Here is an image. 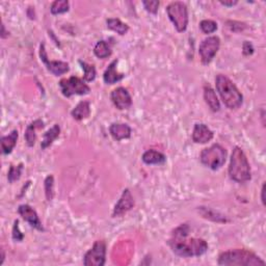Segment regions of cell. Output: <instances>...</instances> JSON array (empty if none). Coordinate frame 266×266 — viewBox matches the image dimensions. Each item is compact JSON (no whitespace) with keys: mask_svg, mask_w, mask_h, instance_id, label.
<instances>
[{"mask_svg":"<svg viewBox=\"0 0 266 266\" xmlns=\"http://www.w3.org/2000/svg\"><path fill=\"white\" fill-rule=\"evenodd\" d=\"M190 228L187 224H183L176 228L168 240L173 253L183 258L199 257L208 250V243L202 238H188Z\"/></svg>","mask_w":266,"mask_h":266,"instance_id":"6da1fadb","label":"cell"},{"mask_svg":"<svg viewBox=\"0 0 266 266\" xmlns=\"http://www.w3.org/2000/svg\"><path fill=\"white\" fill-rule=\"evenodd\" d=\"M216 90L224 104L230 109H237L243 103V96L230 78L219 74L216 77Z\"/></svg>","mask_w":266,"mask_h":266,"instance_id":"7a4b0ae2","label":"cell"},{"mask_svg":"<svg viewBox=\"0 0 266 266\" xmlns=\"http://www.w3.org/2000/svg\"><path fill=\"white\" fill-rule=\"evenodd\" d=\"M219 265H238V266H249V265H265L259 256L250 252L246 249H235L221 253L218 257Z\"/></svg>","mask_w":266,"mask_h":266,"instance_id":"3957f363","label":"cell"},{"mask_svg":"<svg viewBox=\"0 0 266 266\" xmlns=\"http://www.w3.org/2000/svg\"><path fill=\"white\" fill-rule=\"evenodd\" d=\"M229 176L237 183H246L252 178L248 157L239 147H235L233 150L229 166Z\"/></svg>","mask_w":266,"mask_h":266,"instance_id":"277c9868","label":"cell"},{"mask_svg":"<svg viewBox=\"0 0 266 266\" xmlns=\"http://www.w3.org/2000/svg\"><path fill=\"white\" fill-rule=\"evenodd\" d=\"M226 158L227 151L219 144H214L209 148H206L201 152V156H200L202 164L213 171H216L223 166L226 162Z\"/></svg>","mask_w":266,"mask_h":266,"instance_id":"5b68a950","label":"cell"},{"mask_svg":"<svg viewBox=\"0 0 266 266\" xmlns=\"http://www.w3.org/2000/svg\"><path fill=\"white\" fill-rule=\"evenodd\" d=\"M166 14L177 32L183 33L186 31L188 25V10L185 3L181 1L171 2L166 6Z\"/></svg>","mask_w":266,"mask_h":266,"instance_id":"8992f818","label":"cell"},{"mask_svg":"<svg viewBox=\"0 0 266 266\" xmlns=\"http://www.w3.org/2000/svg\"><path fill=\"white\" fill-rule=\"evenodd\" d=\"M60 87L62 94L66 98H70L73 95H87L91 92L90 86L83 79L76 76L62 79L60 81Z\"/></svg>","mask_w":266,"mask_h":266,"instance_id":"52a82bcc","label":"cell"},{"mask_svg":"<svg viewBox=\"0 0 266 266\" xmlns=\"http://www.w3.org/2000/svg\"><path fill=\"white\" fill-rule=\"evenodd\" d=\"M106 260V243L104 240H97L93 248L83 257L85 266H103Z\"/></svg>","mask_w":266,"mask_h":266,"instance_id":"ba28073f","label":"cell"},{"mask_svg":"<svg viewBox=\"0 0 266 266\" xmlns=\"http://www.w3.org/2000/svg\"><path fill=\"white\" fill-rule=\"evenodd\" d=\"M220 40L218 36H208L200 44L199 54L201 56V61L204 65H208L212 62L214 56L216 55L219 50Z\"/></svg>","mask_w":266,"mask_h":266,"instance_id":"9c48e42d","label":"cell"},{"mask_svg":"<svg viewBox=\"0 0 266 266\" xmlns=\"http://www.w3.org/2000/svg\"><path fill=\"white\" fill-rule=\"evenodd\" d=\"M40 57L41 61L46 65L47 69L50 73H52L54 76H60L63 75V74L69 72L70 66L69 64L66 62L62 61H49L48 56L45 50V44H41V48H40Z\"/></svg>","mask_w":266,"mask_h":266,"instance_id":"30bf717a","label":"cell"},{"mask_svg":"<svg viewBox=\"0 0 266 266\" xmlns=\"http://www.w3.org/2000/svg\"><path fill=\"white\" fill-rule=\"evenodd\" d=\"M18 213L20 214L22 218L27 221L29 225L35 229V230L41 232L44 231V227L42 225V221L38 216V213H36V211L32 206H29L27 204L20 205L18 208Z\"/></svg>","mask_w":266,"mask_h":266,"instance_id":"8fae6325","label":"cell"},{"mask_svg":"<svg viewBox=\"0 0 266 266\" xmlns=\"http://www.w3.org/2000/svg\"><path fill=\"white\" fill-rule=\"evenodd\" d=\"M110 98H112L114 105L120 110L128 109L132 105L131 95L123 86L115 88L112 92V95H110Z\"/></svg>","mask_w":266,"mask_h":266,"instance_id":"7c38bea8","label":"cell"},{"mask_svg":"<svg viewBox=\"0 0 266 266\" xmlns=\"http://www.w3.org/2000/svg\"><path fill=\"white\" fill-rule=\"evenodd\" d=\"M134 207V199H133L130 190L128 188L125 189L122 194V197L120 198L119 202H117L115 206V209L113 212V216H122L125 213H127L129 210H131Z\"/></svg>","mask_w":266,"mask_h":266,"instance_id":"4fadbf2b","label":"cell"},{"mask_svg":"<svg viewBox=\"0 0 266 266\" xmlns=\"http://www.w3.org/2000/svg\"><path fill=\"white\" fill-rule=\"evenodd\" d=\"M213 138V132L205 124H196L193 131V140L196 144H206Z\"/></svg>","mask_w":266,"mask_h":266,"instance_id":"5bb4252c","label":"cell"},{"mask_svg":"<svg viewBox=\"0 0 266 266\" xmlns=\"http://www.w3.org/2000/svg\"><path fill=\"white\" fill-rule=\"evenodd\" d=\"M110 135H112L116 140L120 142L122 139H126L131 136L132 130L129 125L124 123H114L109 127Z\"/></svg>","mask_w":266,"mask_h":266,"instance_id":"9a60e30c","label":"cell"},{"mask_svg":"<svg viewBox=\"0 0 266 266\" xmlns=\"http://www.w3.org/2000/svg\"><path fill=\"white\" fill-rule=\"evenodd\" d=\"M116 65L117 61L115 60L114 62L110 63V65L107 66L104 74H103V80L106 84H115L116 83L121 81L125 75L122 73H119L116 70Z\"/></svg>","mask_w":266,"mask_h":266,"instance_id":"2e32d148","label":"cell"},{"mask_svg":"<svg viewBox=\"0 0 266 266\" xmlns=\"http://www.w3.org/2000/svg\"><path fill=\"white\" fill-rule=\"evenodd\" d=\"M204 99L212 112L216 113L220 109V104L216 93L214 92V90L209 84H206L204 86Z\"/></svg>","mask_w":266,"mask_h":266,"instance_id":"e0dca14e","label":"cell"},{"mask_svg":"<svg viewBox=\"0 0 266 266\" xmlns=\"http://www.w3.org/2000/svg\"><path fill=\"white\" fill-rule=\"evenodd\" d=\"M143 161L146 165H164L166 161V157L164 153H161L156 150H148L144 153Z\"/></svg>","mask_w":266,"mask_h":266,"instance_id":"ac0fdd59","label":"cell"},{"mask_svg":"<svg viewBox=\"0 0 266 266\" xmlns=\"http://www.w3.org/2000/svg\"><path fill=\"white\" fill-rule=\"evenodd\" d=\"M71 115L73 116V119H75L77 121H81L83 119H86V117L90 116L91 115V104L88 101H81L78 104L75 106L72 112Z\"/></svg>","mask_w":266,"mask_h":266,"instance_id":"d6986e66","label":"cell"},{"mask_svg":"<svg viewBox=\"0 0 266 266\" xmlns=\"http://www.w3.org/2000/svg\"><path fill=\"white\" fill-rule=\"evenodd\" d=\"M44 127V122L42 120H35L33 123H31L27 126L25 131V140L28 147H33L36 140V134L35 130Z\"/></svg>","mask_w":266,"mask_h":266,"instance_id":"ffe728a7","label":"cell"},{"mask_svg":"<svg viewBox=\"0 0 266 266\" xmlns=\"http://www.w3.org/2000/svg\"><path fill=\"white\" fill-rule=\"evenodd\" d=\"M60 133H61V127H60V125H58V124L53 125V127H51L48 131H46L45 133H44L43 140H42V144H41L42 150H45V149H47L49 146L52 145V143L54 142V140L58 136H60Z\"/></svg>","mask_w":266,"mask_h":266,"instance_id":"44dd1931","label":"cell"},{"mask_svg":"<svg viewBox=\"0 0 266 266\" xmlns=\"http://www.w3.org/2000/svg\"><path fill=\"white\" fill-rule=\"evenodd\" d=\"M18 131L13 130L9 135H5L1 137V148H2V153L4 155H7L12 153L13 149L17 144L18 140Z\"/></svg>","mask_w":266,"mask_h":266,"instance_id":"7402d4cb","label":"cell"},{"mask_svg":"<svg viewBox=\"0 0 266 266\" xmlns=\"http://www.w3.org/2000/svg\"><path fill=\"white\" fill-rule=\"evenodd\" d=\"M107 27L120 35L126 34L129 32V26L117 18H109L106 20Z\"/></svg>","mask_w":266,"mask_h":266,"instance_id":"603a6c76","label":"cell"},{"mask_svg":"<svg viewBox=\"0 0 266 266\" xmlns=\"http://www.w3.org/2000/svg\"><path fill=\"white\" fill-rule=\"evenodd\" d=\"M112 48H110L109 44L106 41H99L96 46L94 47V53L98 58L101 60H104V58L109 57L112 55Z\"/></svg>","mask_w":266,"mask_h":266,"instance_id":"cb8c5ba5","label":"cell"},{"mask_svg":"<svg viewBox=\"0 0 266 266\" xmlns=\"http://www.w3.org/2000/svg\"><path fill=\"white\" fill-rule=\"evenodd\" d=\"M70 9V3L66 0H55L50 6V12L52 15H60L66 13Z\"/></svg>","mask_w":266,"mask_h":266,"instance_id":"d4e9b609","label":"cell"},{"mask_svg":"<svg viewBox=\"0 0 266 266\" xmlns=\"http://www.w3.org/2000/svg\"><path fill=\"white\" fill-rule=\"evenodd\" d=\"M79 64H80L81 68H83V70L84 72V76H83L84 80L87 81V83L94 81L95 78H96V74H97L95 66L93 65H90V64H87V63L83 62V61H79Z\"/></svg>","mask_w":266,"mask_h":266,"instance_id":"484cf974","label":"cell"},{"mask_svg":"<svg viewBox=\"0 0 266 266\" xmlns=\"http://www.w3.org/2000/svg\"><path fill=\"white\" fill-rule=\"evenodd\" d=\"M44 187H45L47 201H52L54 197V177L52 175L47 176L45 182H44Z\"/></svg>","mask_w":266,"mask_h":266,"instance_id":"4316f807","label":"cell"},{"mask_svg":"<svg viewBox=\"0 0 266 266\" xmlns=\"http://www.w3.org/2000/svg\"><path fill=\"white\" fill-rule=\"evenodd\" d=\"M22 171H23V164H20L19 166H11L10 171L7 173V180L10 183H14L21 178Z\"/></svg>","mask_w":266,"mask_h":266,"instance_id":"83f0119b","label":"cell"},{"mask_svg":"<svg viewBox=\"0 0 266 266\" xmlns=\"http://www.w3.org/2000/svg\"><path fill=\"white\" fill-rule=\"evenodd\" d=\"M200 27L204 33H213L217 29V23L213 20H203L200 23Z\"/></svg>","mask_w":266,"mask_h":266,"instance_id":"f1b7e54d","label":"cell"},{"mask_svg":"<svg viewBox=\"0 0 266 266\" xmlns=\"http://www.w3.org/2000/svg\"><path fill=\"white\" fill-rule=\"evenodd\" d=\"M143 4L147 12H149L150 14H153V15L157 14L158 7H159V1H157V0H153V1H144Z\"/></svg>","mask_w":266,"mask_h":266,"instance_id":"f546056e","label":"cell"},{"mask_svg":"<svg viewBox=\"0 0 266 266\" xmlns=\"http://www.w3.org/2000/svg\"><path fill=\"white\" fill-rule=\"evenodd\" d=\"M13 239L15 241H22L24 238V235L21 233L20 231V228H19V220H15V223H14V227H13Z\"/></svg>","mask_w":266,"mask_h":266,"instance_id":"4dcf8cb0","label":"cell"},{"mask_svg":"<svg viewBox=\"0 0 266 266\" xmlns=\"http://www.w3.org/2000/svg\"><path fill=\"white\" fill-rule=\"evenodd\" d=\"M243 54L249 56V55H252L254 53V47L252 45V43H249L248 41H246L245 43H243Z\"/></svg>","mask_w":266,"mask_h":266,"instance_id":"1f68e13d","label":"cell"},{"mask_svg":"<svg viewBox=\"0 0 266 266\" xmlns=\"http://www.w3.org/2000/svg\"><path fill=\"white\" fill-rule=\"evenodd\" d=\"M237 3L238 1H220V4H223L225 6H233Z\"/></svg>","mask_w":266,"mask_h":266,"instance_id":"d6a6232c","label":"cell"},{"mask_svg":"<svg viewBox=\"0 0 266 266\" xmlns=\"http://www.w3.org/2000/svg\"><path fill=\"white\" fill-rule=\"evenodd\" d=\"M264 194H265V184H263L262 189H261V201H262L263 205H265V197H264Z\"/></svg>","mask_w":266,"mask_h":266,"instance_id":"836d02e7","label":"cell"},{"mask_svg":"<svg viewBox=\"0 0 266 266\" xmlns=\"http://www.w3.org/2000/svg\"><path fill=\"white\" fill-rule=\"evenodd\" d=\"M1 257H2V258H1V262H0V264H2V263H3V261H4V257H5V256H4V252H3V249H1Z\"/></svg>","mask_w":266,"mask_h":266,"instance_id":"e575fe53","label":"cell"}]
</instances>
